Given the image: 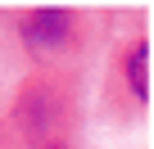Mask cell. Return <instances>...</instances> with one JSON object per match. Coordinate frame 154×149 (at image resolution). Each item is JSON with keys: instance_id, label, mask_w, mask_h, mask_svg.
<instances>
[{"instance_id": "6da1fadb", "label": "cell", "mask_w": 154, "mask_h": 149, "mask_svg": "<svg viewBox=\"0 0 154 149\" xmlns=\"http://www.w3.org/2000/svg\"><path fill=\"white\" fill-rule=\"evenodd\" d=\"M9 32L36 68L77 72V59L91 50L95 23L82 9H18L9 18Z\"/></svg>"}, {"instance_id": "7a4b0ae2", "label": "cell", "mask_w": 154, "mask_h": 149, "mask_svg": "<svg viewBox=\"0 0 154 149\" xmlns=\"http://www.w3.org/2000/svg\"><path fill=\"white\" fill-rule=\"evenodd\" d=\"M113 95L127 104V113L149 109V36H131L113 54Z\"/></svg>"}, {"instance_id": "3957f363", "label": "cell", "mask_w": 154, "mask_h": 149, "mask_svg": "<svg viewBox=\"0 0 154 149\" xmlns=\"http://www.w3.org/2000/svg\"><path fill=\"white\" fill-rule=\"evenodd\" d=\"M50 149H72V140H68V145H50Z\"/></svg>"}]
</instances>
